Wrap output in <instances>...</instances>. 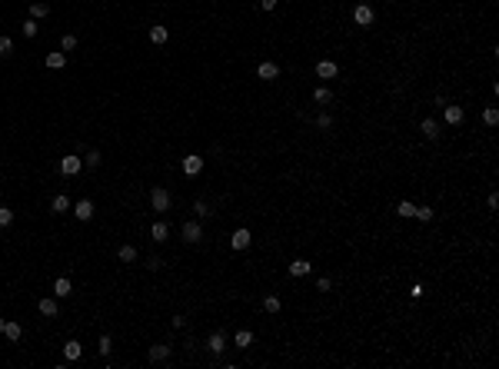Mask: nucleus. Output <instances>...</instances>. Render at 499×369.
I'll use <instances>...</instances> for the list:
<instances>
[{"mask_svg": "<svg viewBox=\"0 0 499 369\" xmlns=\"http://www.w3.org/2000/svg\"><path fill=\"white\" fill-rule=\"evenodd\" d=\"M147 356H150V363H163L166 356H170V346L166 343H157V346H150Z\"/></svg>", "mask_w": 499, "mask_h": 369, "instance_id": "9d476101", "label": "nucleus"}, {"mask_svg": "<svg viewBox=\"0 0 499 369\" xmlns=\"http://www.w3.org/2000/svg\"><path fill=\"white\" fill-rule=\"evenodd\" d=\"M257 77H259V80H277L279 67H277V63H270V60H263V63L257 67Z\"/></svg>", "mask_w": 499, "mask_h": 369, "instance_id": "6e6552de", "label": "nucleus"}, {"mask_svg": "<svg viewBox=\"0 0 499 369\" xmlns=\"http://www.w3.org/2000/svg\"><path fill=\"white\" fill-rule=\"evenodd\" d=\"M413 216H416V220H423V223H429V220H433V210H429V206H416V213H413Z\"/></svg>", "mask_w": 499, "mask_h": 369, "instance_id": "c756f323", "label": "nucleus"}, {"mask_svg": "<svg viewBox=\"0 0 499 369\" xmlns=\"http://www.w3.org/2000/svg\"><path fill=\"white\" fill-rule=\"evenodd\" d=\"M206 346H210V352H213V356H220V352L226 350V336H223V332H213Z\"/></svg>", "mask_w": 499, "mask_h": 369, "instance_id": "f8f14e48", "label": "nucleus"}, {"mask_svg": "<svg viewBox=\"0 0 499 369\" xmlns=\"http://www.w3.org/2000/svg\"><path fill=\"white\" fill-rule=\"evenodd\" d=\"M80 166H83V160H80L77 153H70V156H63V160H60V173H63V176H77V173H80Z\"/></svg>", "mask_w": 499, "mask_h": 369, "instance_id": "f03ea898", "label": "nucleus"}, {"mask_svg": "<svg viewBox=\"0 0 499 369\" xmlns=\"http://www.w3.org/2000/svg\"><path fill=\"white\" fill-rule=\"evenodd\" d=\"M310 270H313V266H310L306 259H293V263H290V276H306Z\"/></svg>", "mask_w": 499, "mask_h": 369, "instance_id": "2eb2a0df", "label": "nucleus"}, {"mask_svg": "<svg viewBox=\"0 0 499 369\" xmlns=\"http://www.w3.org/2000/svg\"><path fill=\"white\" fill-rule=\"evenodd\" d=\"M43 63H47L50 70H60V67L67 63V57H63V54H47V57H43Z\"/></svg>", "mask_w": 499, "mask_h": 369, "instance_id": "6ab92c4d", "label": "nucleus"}, {"mask_svg": "<svg viewBox=\"0 0 499 369\" xmlns=\"http://www.w3.org/2000/svg\"><path fill=\"white\" fill-rule=\"evenodd\" d=\"M419 130H423L426 140H436V136H439V123H436V120H429V117L423 120V127H419Z\"/></svg>", "mask_w": 499, "mask_h": 369, "instance_id": "4468645a", "label": "nucleus"}, {"mask_svg": "<svg viewBox=\"0 0 499 369\" xmlns=\"http://www.w3.org/2000/svg\"><path fill=\"white\" fill-rule=\"evenodd\" d=\"M37 30H40V27L34 23V20H27V23H23V37H37Z\"/></svg>", "mask_w": 499, "mask_h": 369, "instance_id": "e433bc0d", "label": "nucleus"}, {"mask_svg": "<svg viewBox=\"0 0 499 369\" xmlns=\"http://www.w3.org/2000/svg\"><path fill=\"white\" fill-rule=\"evenodd\" d=\"M233 343H237L240 350H246V346H253V332H250V330H240V332H237V339H233Z\"/></svg>", "mask_w": 499, "mask_h": 369, "instance_id": "4be33fe9", "label": "nucleus"}, {"mask_svg": "<svg viewBox=\"0 0 499 369\" xmlns=\"http://www.w3.org/2000/svg\"><path fill=\"white\" fill-rule=\"evenodd\" d=\"M396 213H399V216H403V220H409V216H413V213H416V206H413V203H406V200H403V203L396 206Z\"/></svg>", "mask_w": 499, "mask_h": 369, "instance_id": "cd10ccee", "label": "nucleus"}, {"mask_svg": "<svg viewBox=\"0 0 499 369\" xmlns=\"http://www.w3.org/2000/svg\"><path fill=\"white\" fill-rule=\"evenodd\" d=\"M117 256H120V263H133V259H137V246H130V243H123V246L117 250Z\"/></svg>", "mask_w": 499, "mask_h": 369, "instance_id": "a211bd4d", "label": "nucleus"}, {"mask_svg": "<svg viewBox=\"0 0 499 369\" xmlns=\"http://www.w3.org/2000/svg\"><path fill=\"white\" fill-rule=\"evenodd\" d=\"M259 7H263V10H273V7H277V0H259Z\"/></svg>", "mask_w": 499, "mask_h": 369, "instance_id": "a19ab883", "label": "nucleus"}, {"mask_svg": "<svg viewBox=\"0 0 499 369\" xmlns=\"http://www.w3.org/2000/svg\"><path fill=\"white\" fill-rule=\"evenodd\" d=\"M263 310H266V313H279V299L277 296H266V299H263Z\"/></svg>", "mask_w": 499, "mask_h": 369, "instance_id": "c85d7f7f", "label": "nucleus"}, {"mask_svg": "<svg viewBox=\"0 0 499 369\" xmlns=\"http://www.w3.org/2000/svg\"><path fill=\"white\" fill-rule=\"evenodd\" d=\"M150 203H153L157 213H166V210H170V193H166L163 186H153V190H150Z\"/></svg>", "mask_w": 499, "mask_h": 369, "instance_id": "f257e3e1", "label": "nucleus"}, {"mask_svg": "<svg viewBox=\"0 0 499 369\" xmlns=\"http://www.w3.org/2000/svg\"><path fill=\"white\" fill-rule=\"evenodd\" d=\"M20 332H23V330H20V323H7V326H3V336H7L10 343H17Z\"/></svg>", "mask_w": 499, "mask_h": 369, "instance_id": "5701e85b", "label": "nucleus"}, {"mask_svg": "<svg viewBox=\"0 0 499 369\" xmlns=\"http://www.w3.org/2000/svg\"><path fill=\"white\" fill-rule=\"evenodd\" d=\"M482 120H486L489 127H496V123H499V110H496V107H489V110L482 113Z\"/></svg>", "mask_w": 499, "mask_h": 369, "instance_id": "7c9ffc66", "label": "nucleus"}, {"mask_svg": "<svg viewBox=\"0 0 499 369\" xmlns=\"http://www.w3.org/2000/svg\"><path fill=\"white\" fill-rule=\"evenodd\" d=\"M10 223H14V210L0 206V226H10Z\"/></svg>", "mask_w": 499, "mask_h": 369, "instance_id": "473e14b6", "label": "nucleus"}, {"mask_svg": "<svg viewBox=\"0 0 499 369\" xmlns=\"http://www.w3.org/2000/svg\"><path fill=\"white\" fill-rule=\"evenodd\" d=\"M150 40H153V43H166V40H170V30L157 23V27H150Z\"/></svg>", "mask_w": 499, "mask_h": 369, "instance_id": "f3484780", "label": "nucleus"}, {"mask_svg": "<svg viewBox=\"0 0 499 369\" xmlns=\"http://www.w3.org/2000/svg\"><path fill=\"white\" fill-rule=\"evenodd\" d=\"M200 170H203V156H197V153H190V156H186V160H183V173H186V176H197Z\"/></svg>", "mask_w": 499, "mask_h": 369, "instance_id": "0eeeda50", "label": "nucleus"}, {"mask_svg": "<svg viewBox=\"0 0 499 369\" xmlns=\"http://www.w3.org/2000/svg\"><path fill=\"white\" fill-rule=\"evenodd\" d=\"M150 236H153L157 243H163L166 236H170V226H166V223H153V226H150Z\"/></svg>", "mask_w": 499, "mask_h": 369, "instance_id": "dca6fc26", "label": "nucleus"}, {"mask_svg": "<svg viewBox=\"0 0 499 369\" xmlns=\"http://www.w3.org/2000/svg\"><path fill=\"white\" fill-rule=\"evenodd\" d=\"M63 356H67L70 363H77V359L83 356V346H80L77 339H70V343H63Z\"/></svg>", "mask_w": 499, "mask_h": 369, "instance_id": "9b49d317", "label": "nucleus"}, {"mask_svg": "<svg viewBox=\"0 0 499 369\" xmlns=\"http://www.w3.org/2000/svg\"><path fill=\"white\" fill-rule=\"evenodd\" d=\"M67 210H70V200H67L63 193H57L54 196V213H67Z\"/></svg>", "mask_w": 499, "mask_h": 369, "instance_id": "393cba45", "label": "nucleus"}, {"mask_svg": "<svg viewBox=\"0 0 499 369\" xmlns=\"http://www.w3.org/2000/svg\"><path fill=\"white\" fill-rule=\"evenodd\" d=\"M30 14H34V17H47L50 7H47V3H30Z\"/></svg>", "mask_w": 499, "mask_h": 369, "instance_id": "2f4dec72", "label": "nucleus"}, {"mask_svg": "<svg viewBox=\"0 0 499 369\" xmlns=\"http://www.w3.org/2000/svg\"><path fill=\"white\" fill-rule=\"evenodd\" d=\"M110 350H113L110 336H100V343H97V352H100V356H110Z\"/></svg>", "mask_w": 499, "mask_h": 369, "instance_id": "bb28decb", "label": "nucleus"}, {"mask_svg": "<svg viewBox=\"0 0 499 369\" xmlns=\"http://www.w3.org/2000/svg\"><path fill=\"white\" fill-rule=\"evenodd\" d=\"M193 213H197V216H206V213H210L206 200H197V203H193Z\"/></svg>", "mask_w": 499, "mask_h": 369, "instance_id": "4c0bfd02", "label": "nucleus"}, {"mask_svg": "<svg viewBox=\"0 0 499 369\" xmlns=\"http://www.w3.org/2000/svg\"><path fill=\"white\" fill-rule=\"evenodd\" d=\"M316 74L323 77V80H333V77H336V63H333V60H319V63H316Z\"/></svg>", "mask_w": 499, "mask_h": 369, "instance_id": "ddd939ff", "label": "nucleus"}, {"mask_svg": "<svg viewBox=\"0 0 499 369\" xmlns=\"http://www.w3.org/2000/svg\"><path fill=\"white\" fill-rule=\"evenodd\" d=\"M3 326H7V319H0V332H3Z\"/></svg>", "mask_w": 499, "mask_h": 369, "instance_id": "79ce46f5", "label": "nucleus"}, {"mask_svg": "<svg viewBox=\"0 0 499 369\" xmlns=\"http://www.w3.org/2000/svg\"><path fill=\"white\" fill-rule=\"evenodd\" d=\"M60 47H63V50H77V37H74V34H67V37L60 40Z\"/></svg>", "mask_w": 499, "mask_h": 369, "instance_id": "c9c22d12", "label": "nucleus"}, {"mask_svg": "<svg viewBox=\"0 0 499 369\" xmlns=\"http://www.w3.org/2000/svg\"><path fill=\"white\" fill-rule=\"evenodd\" d=\"M147 270H163V259H160V256H150L147 259Z\"/></svg>", "mask_w": 499, "mask_h": 369, "instance_id": "58836bf2", "label": "nucleus"}, {"mask_svg": "<svg viewBox=\"0 0 499 369\" xmlns=\"http://www.w3.org/2000/svg\"><path fill=\"white\" fill-rule=\"evenodd\" d=\"M10 50H14V40H10V37H3V34H0V57H7V54H10Z\"/></svg>", "mask_w": 499, "mask_h": 369, "instance_id": "72a5a7b5", "label": "nucleus"}, {"mask_svg": "<svg viewBox=\"0 0 499 369\" xmlns=\"http://www.w3.org/2000/svg\"><path fill=\"white\" fill-rule=\"evenodd\" d=\"M462 117H466V113H462V107H456V103H446L443 107V120L449 123V127H459Z\"/></svg>", "mask_w": 499, "mask_h": 369, "instance_id": "7ed1b4c3", "label": "nucleus"}, {"mask_svg": "<svg viewBox=\"0 0 499 369\" xmlns=\"http://www.w3.org/2000/svg\"><path fill=\"white\" fill-rule=\"evenodd\" d=\"M40 313H43V316H57V296L40 299Z\"/></svg>", "mask_w": 499, "mask_h": 369, "instance_id": "aec40b11", "label": "nucleus"}, {"mask_svg": "<svg viewBox=\"0 0 499 369\" xmlns=\"http://www.w3.org/2000/svg\"><path fill=\"white\" fill-rule=\"evenodd\" d=\"M316 127H319V130H330L333 127V117H330V113H319V117H316Z\"/></svg>", "mask_w": 499, "mask_h": 369, "instance_id": "f704fd0d", "label": "nucleus"}, {"mask_svg": "<svg viewBox=\"0 0 499 369\" xmlns=\"http://www.w3.org/2000/svg\"><path fill=\"white\" fill-rule=\"evenodd\" d=\"M70 290H74V286H70V279H67V276H60L54 283V296H70Z\"/></svg>", "mask_w": 499, "mask_h": 369, "instance_id": "412c9836", "label": "nucleus"}, {"mask_svg": "<svg viewBox=\"0 0 499 369\" xmlns=\"http://www.w3.org/2000/svg\"><path fill=\"white\" fill-rule=\"evenodd\" d=\"M330 286H333V283H330V279H326V276H323V279H319V283H316V290H319V293H326Z\"/></svg>", "mask_w": 499, "mask_h": 369, "instance_id": "ea45409f", "label": "nucleus"}, {"mask_svg": "<svg viewBox=\"0 0 499 369\" xmlns=\"http://www.w3.org/2000/svg\"><path fill=\"white\" fill-rule=\"evenodd\" d=\"M353 20H356L359 27H370V23H373V7H370V3H359V7L353 10Z\"/></svg>", "mask_w": 499, "mask_h": 369, "instance_id": "39448f33", "label": "nucleus"}, {"mask_svg": "<svg viewBox=\"0 0 499 369\" xmlns=\"http://www.w3.org/2000/svg\"><path fill=\"white\" fill-rule=\"evenodd\" d=\"M250 243H253V236H250V230H243V226L230 236V246H233V250H246Z\"/></svg>", "mask_w": 499, "mask_h": 369, "instance_id": "423d86ee", "label": "nucleus"}, {"mask_svg": "<svg viewBox=\"0 0 499 369\" xmlns=\"http://www.w3.org/2000/svg\"><path fill=\"white\" fill-rule=\"evenodd\" d=\"M200 236H203V226L197 220H186L183 223V240L186 243H200Z\"/></svg>", "mask_w": 499, "mask_h": 369, "instance_id": "20e7f679", "label": "nucleus"}, {"mask_svg": "<svg viewBox=\"0 0 499 369\" xmlns=\"http://www.w3.org/2000/svg\"><path fill=\"white\" fill-rule=\"evenodd\" d=\"M74 213H77V220H80V223L93 220V203H90V200H80V203L74 206Z\"/></svg>", "mask_w": 499, "mask_h": 369, "instance_id": "1a4fd4ad", "label": "nucleus"}, {"mask_svg": "<svg viewBox=\"0 0 499 369\" xmlns=\"http://www.w3.org/2000/svg\"><path fill=\"white\" fill-rule=\"evenodd\" d=\"M313 100H316V103H330V100H333V90H330V87H316V90H313Z\"/></svg>", "mask_w": 499, "mask_h": 369, "instance_id": "b1692460", "label": "nucleus"}, {"mask_svg": "<svg viewBox=\"0 0 499 369\" xmlns=\"http://www.w3.org/2000/svg\"><path fill=\"white\" fill-rule=\"evenodd\" d=\"M100 163H103V156H100L97 150H90V153H87V160H83V166H90V170H97Z\"/></svg>", "mask_w": 499, "mask_h": 369, "instance_id": "a878e982", "label": "nucleus"}]
</instances>
